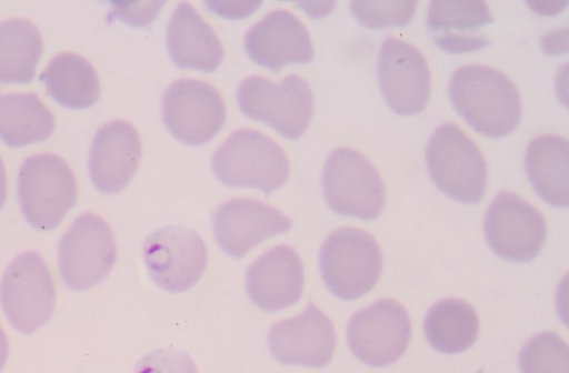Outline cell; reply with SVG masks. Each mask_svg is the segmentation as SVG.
I'll return each instance as SVG.
<instances>
[{
  "instance_id": "cell-29",
  "label": "cell",
  "mask_w": 569,
  "mask_h": 373,
  "mask_svg": "<svg viewBox=\"0 0 569 373\" xmlns=\"http://www.w3.org/2000/svg\"><path fill=\"white\" fill-rule=\"evenodd\" d=\"M134 373H199L191 356L184 351L166 347L143 355Z\"/></svg>"
},
{
  "instance_id": "cell-16",
  "label": "cell",
  "mask_w": 569,
  "mask_h": 373,
  "mask_svg": "<svg viewBox=\"0 0 569 373\" xmlns=\"http://www.w3.org/2000/svg\"><path fill=\"white\" fill-rule=\"evenodd\" d=\"M292 220L280 210L254 199H231L212 213V229L219 246L240 259L270 236L287 232Z\"/></svg>"
},
{
  "instance_id": "cell-6",
  "label": "cell",
  "mask_w": 569,
  "mask_h": 373,
  "mask_svg": "<svg viewBox=\"0 0 569 373\" xmlns=\"http://www.w3.org/2000/svg\"><path fill=\"white\" fill-rule=\"evenodd\" d=\"M237 103L247 118L267 123L289 140L303 134L313 111L311 88L296 74L278 83L249 75L238 87Z\"/></svg>"
},
{
  "instance_id": "cell-21",
  "label": "cell",
  "mask_w": 569,
  "mask_h": 373,
  "mask_svg": "<svg viewBox=\"0 0 569 373\" xmlns=\"http://www.w3.org/2000/svg\"><path fill=\"white\" fill-rule=\"evenodd\" d=\"M172 62L180 68L204 72L216 70L223 59V46L212 27L189 2H180L167 28Z\"/></svg>"
},
{
  "instance_id": "cell-27",
  "label": "cell",
  "mask_w": 569,
  "mask_h": 373,
  "mask_svg": "<svg viewBox=\"0 0 569 373\" xmlns=\"http://www.w3.org/2000/svg\"><path fill=\"white\" fill-rule=\"evenodd\" d=\"M518 364L521 373H569L568 344L553 332H542L522 346Z\"/></svg>"
},
{
  "instance_id": "cell-8",
  "label": "cell",
  "mask_w": 569,
  "mask_h": 373,
  "mask_svg": "<svg viewBox=\"0 0 569 373\" xmlns=\"http://www.w3.org/2000/svg\"><path fill=\"white\" fill-rule=\"evenodd\" d=\"M117 259L113 232L97 214L78 216L62 235L58 246V264L66 285L86 291L101 283Z\"/></svg>"
},
{
  "instance_id": "cell-31",
  "label": "cell",
  "mask_w": 569,
  "mask_h": 373,
  "mask_svg": "<svg viewBox=\"0 0 569 373\" xmlns=\"http://www.w3.org/2000/svg\"><path fill=\"white\" fill-rule=\"evenodd\" d=\"M204 4L217 14L239 19L254 11L261 1H204Z\"/></svg>"
},
{
  "instance_id": "cell-12",
  "label": "cell",
  "mask_w": 569,
  "mask_h": 373,
  "mask_svg": "<svg viewBox=\"0 0 569 373\" xmlns=\"http://www.w3.org/2000/svg\"><path fill=\"white\" fill-rule=\"evenodd\" d=\"M411 336L407 310L391 299L379 300L355 313L347 325L353 355L367 365L381 367L398 361Z\"/></svg>"
},
{
  "instance_id": "cell-7",
  "label": "cell",
  "mask_w": 569,
  "mask_h": 373,
  "mask_svg": "<svg viewBox=\"0 0 569 373\" xmlns=\"http://www.w3.org/2000/svg\"><path fill=\"white\" fill-rule=\"evenodd\" d=\"M322 194L336 213L371 221L385 205V186L375 165L350 148L333 150L322 171Z\"/></svg>"
},
{
  "instance_id": "cell-26",
  "label": "cell",
  "mask_w": 569,
  "mask_h": 373,
  "mask_svg": "<svg viewBox=\"0 0 569 373\" xmlns=\"http://www.w3.org/2000/svg\"><path fill=\"white\" fill-rule=\"evenodd\" d=\"M38 28L23 18L0 22V84L30 83L42 53Z\"/></svg>"
},
{
  "instance_id": "cell-24",
  "label": "cell",
  "mask_w": 569,
  "mask_h": 373,
  "mask_svg": "<svg viewBox=\"0 0 569 373\" xmlns=\"http://www.w3.org/2000/svg\"><path fill=\"white\" fill-rule=\"evenodd\" d=\"M423 331L436 351L457 354L475 343L479 333L478 314L473 306L460 299H443L427 311Z\"/></svg>"
},
{
  "instance_id": "cell-25",
  "label": "cell",
  "mask_w": 569,
  "mask_h": 373,
  "mask_svg": "<svg viewBox=\"0 0 569 373\" xmlns=\"http://www.w3.org/2000/svg\"><path fill=\"white\" fill-rule=\"evenodd\" d=\"M54 117L34 93H0V140L19 148L48 139Z\"/></svg>"
},
{
  "instance_id": "cell-30",
  "label": "cell",
  "mask_w": 569,
  "mask_h": 373,
  "mask_svg": "<svg viewBox=\"0 0 569 373\" xmlns=\"http://www.w3.org/2000/svg\"><path fill=\"white\" fill-rule=\"evenodd\" d=\"M163 4L164 1L139 3L111 2L112 10L108 16V20L118 18L136 27L144 26L157 17Z\"/></svg>"
},
{
  "instance_id": "cell-32",
  "label": "cell",
  "mask_w": 569,
  "mask_h": 373,
  "mask_svg": "<svg viewBox=\"0 0 569 373\" xmlns=\"http://www.w3.org/2000/svg\"><path fill=\"white\" fill-rule=\"evenodd\" d=\"M9 353V343L3 330L0 326V372L2 371Z\"/></svg>"
},
{
  "instance_id": "cell-20",
  "label": "cell",
  "mask_w": 569,
  "mask_h": 373,
  "mask_svg": "<svg viewBox=\"0 0 569 373\" xmlns=\"http://www.w3.org/2000/svg\"><path fill=\"white\" fill-rule=\"evenodd\" d=\"M426 21L435 43L451 53L476 51L491 42L482 30L493 21L485 1L432 0Z\"/></svg>"
},
{
  "instance_id": "cell-2",
  "label": "cell",
  "mask_w": 569,
  "mask_h": 373,
  "mask_svg": "<svg viewBox=\"0 0 569 373\" xmlns=\"http://www.w3.org/2000/svg\"><path fill=\"white\" fill-rule=\"evenodd\" d=\"M211 169L227 186L254 188L269 194L289 178V161L283 149L258 130H234L214 151Z\"/></svg>"
},
{
  "instance_id": "cell-33",
  "label": "cell",
  "mask_w": 569,
  "mask_h": 373,
  "mask_svg": "<svg viewBox=\"0 0 569 373\" xmlns=\"http://www.w3.org/2000/svg\"><path fill=\"white\" fill-rule=\"evenodd\" d=\"M7 198V173L4 164L0 157V209L3 205Z\"/></svg>"
},
{
  "instance_id": "cell-3",
  "label": "cell",
  "mask_w": 569,
  "mask_h": 373,
  "mask_svg": "<svg viewBox=\"0 0 569 373\" xmlns=\"http://www.w3.org/2000/svg\"><path fill=\"white\" fill-rule=\"evenodd\" d=\"M426 163L436 186L456 201L476 204L483 198L487 184L485 158L456 123H442L431 133Z\"/></svg>"
},
{
  "instance_id": "cell-22",
  "label": "cell",
  "mask_w": 569,
  "mask_h": 373,
  "mask_svg": "<svg viewBox=\"0 0 569 373\" xmlns=\"http://www.w3.org/2000/svg\"><path fill=\"white\" fill-rule=\"evenodd\" d=\"M525 169L536 192L550 205L568 206V140L556 134L532 139L526 150Z\"/></svg>"
},
{
  "instance_id": "cell-13",
  "label": "cell",
  "mask_w": 569,
  "mask_h": 373,
  "mask_svg": "<svg viewBox=\"0 0 569 373\" xmlns=\"http://www.w3.org/2000/svg\"><path fill=\"white\" fill-rule=\"evenodd\" d=\"M483 232L495 254L511 262H529L538 255L546 239L542 214L510 191L493 198L483 219Z\"/></svg>"
},
{
  "instance_id": "cell-19",
  "label": "cell",
  "mask_w": 569,
  "mask_h": 373,
  "mask_svg": "<svg viewBox=\"0 0 569 373\" xmlns=\"http://www.w3.org/2000/svg\"><path fill=\"white\" fill-rule=\"evenodd\" d=\"M244 281L251 301L264 312H276L300 300L303 265L292 248L276 245L249 265Z\"/></svg>"
},
{
  "instance_id": "cell-18",
  "label": "cell",
  "mask_w": 569,
  "mask_h": 373,
  "mask_svg": "<svg viewBox=\"0 0 569 373\" xmlns=\"http://www.w3.org/2000/svg\"><path fill=\"white\" fill-rule=\"evenodd\" d=\"M141 158L137 129L124 120H113L96 133L89 152V175L103 194L122 191L136 174Z\"/></svg>"
},
{
  "instance_id": "cell-9",
  "label": "cell",
  "mask_w": 569,
  "mask_h": 373,
  "mask_svg": "<svg viewBox=\"0 0 569 373\" xmlns=\"http://www.w3.org/2000/svg\"><path fill=\"white\" fill-rule=\"evenodd\" d=\"M0 302L11 325L22 334H31L50 320L56 290L39 253L23 252L7 266L0 282Z\"/></svg>"
},
{
  "instance_id": "cell-17",
  "label": "cell",
  "mask_w": 569,
  "mask_h": 373,
  "mask_svg": "<svg viewBox=\"0 0 569 373\" xmlns=\"http://www.w3.org/2000/svg\"><path fill=\"white\" fill-rule=\"evenodd\" d=\"M249 58L278 71L289 63L312 61L315 51L309 31L290 11L274 9L248 29L243 38Z\"/></svg>"
},
{
  "instance_id": "cell-10",
  "label": "cell",
  "mask_w": 569,
  "mask_h": 373,
  "mask_svg": "<svg viewBox=\"0 0 569 373\" xmlns=\"http://www.w3.org/2000/svg\"><path fill=\"white\" fill-rule=\"evenodd\" d=\"M143 260L159 288L180 293L200 280L207 266L208 251L197 231L180 224L166 225L146 238Z\"/></svg>"
},
{
  "instance_id": "cell-11",
  "label": "cell",
  "mask_w": 569,
  "mask_h": 373,
  "mask_svg": "<svg viewBox=\"0 0 569 373\" xmlns=\"http://www.w3.org/2000/svg\"><path fill=\"white\" fill-rule=\"evenodd\" d=\"M161 111L170 133L189 145L209 142L226 121V107L218 89L197 79L171 82L164 91Z\"/></svg>"
},
{
  "instance_id": "cell-1",
  "label": "cell",
  "mask_w": 569,
  "mask_h": 373,
  "mask_svg": "<svg viewBox=\"0 0 569 373\" xmlns=\"http://www.w3.org/2000/svg\"><path fill=\"white\" fill-rule=\"evenodd\" d=\"M449 97L459 114L478 132L501 138L521 117V98L503 72L485 64L458 68L449 82Z\"/></svg>"
},
{
  "instance_id": "cell-4",
  "label": "cell",
  "mask_w": 569,
  "mask_h": 373,
  "mask_svg": "<svg viewBox=\"0 0 569 373\" xmlns=\"http://www.w3.org/2000/svg\"><path fill=\"white\" fill-rule=\"evenodd\" d=\"M319 269L328 290L345 301L356 300L377 284L382 254L375 238L356 228H339L323 241Z\"/></svg>"
},
{
  "instance_id": "cell-15",
  "label": "cell",
  "mask_w": 569,
  "mask_h": 373,
  "mask_svg": "<svg viewBox=\"0 0 569 373\" xmlns=\"http://www.w3.org/2000/svg\"><path fill=\"white\" fill-rule=\"evenodd\" d=\"M271 355L286 365L322 367L333 355L335 326L312 302L293 317L274 323L267 336Z\"/></svg>"
},
{
  "instance_id": "cell-14",
  "label": "cell",
  "mask_w": 569,
  "mask_h": 373,
  "mask_svg": "<svg viewBox=\"0 0 569 373\" xmlns=\"http://www.w3.org/2000/svg\"><path fill=\"white\" fill-rule=\"evenodd\" d=\"M377 77L389 108L412 115L425 110L430 92V71L423 54L396 37L383 40L377 61Z\"/></svg>"
},
{
  "instance_id": "cell-23",
  "label": "cell",
  "mask_w": 569,
  "mask_h": 373,
  "mask_svg": "<svg viewBox=\"0 0 569 373\" xmlns=\"http://www.w3.org/2000/svg\"><path fill=\"white\" fill-rule=\"evenodd\" d=\"M39 78L50 97L69 109H87L100 95L96 69L77 53L62 52L54 56Z\"/></svg>"
},
{
  "instance_id": "cell-28",
  "label": "cell",
  "mask_w": 569,
  "mask_h": 373,
  "mask_svg": "<svg viewBox=\"0 0 569 373\" xmlns=\"http://www.w3.org/2000/svg\"><path fill=\"white\" fill-rule=\"evenodd\" d=\"M417 1H351L353 17L365 27H406L415 16Z\"/></svg>"
},
{
  "instance_id": "cell-5",
  "label": "cell",
  "mask_w": 569,
  "mask_h": 373,
  "mask_svg": "<svg viewBox=\"0 0 569 373\" xmlns=\"http://www.w3.org/2000/svg\"><path fill=\"white\" fill-rule=\"evenodd\" d=\"M76 177L69 164L52 153L33 154L18 172V201L27 222L38 231L54 229L76 204Z\"/></svg>"
}]
</instances>
